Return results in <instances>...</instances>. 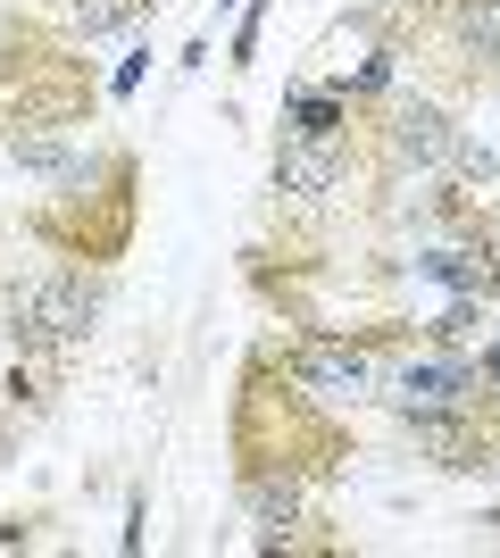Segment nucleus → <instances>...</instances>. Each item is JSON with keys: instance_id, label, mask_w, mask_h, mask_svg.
Here are the masks:
<instances>
[{"instance_id": "1", "label": "nucleus", "mask_w": 500, "mask_h": 558, "mask_svg": "<svg viewBox=\"0 0 500 558\" xmlns=\"http://www.w3.org/2000/svg\"><path fill=\"white\" fill-rule=\"evenodd\" d=\"M467 400V367H401V409L408 417H434V409H459Z\"/></svg>"}, {"instance_id": "2", "label": "nucleus", "mask_w": 500, "mask_h": 558, "mask_svg": "<svg viewBox=\"0 0 500 558\" xmlns=\"http://www.w3.org/2000/svg\"><path fill=\"white\" fill-rule=\"evenodd\" d=\"M301 375H309V384H326V392H358V384H367V359H358V350H309V359H301Z\"/></svg>"}, {"instance_id": "3", "label": "nucleus", "mask_w": 500, "mask_h": 558, "mask_svg": "<svg viewBox=\"0 0 500 558\" xmlns=\"http://www.w3.org/2000/svg\"><path fill=\"white\" fill-rule=\"evenodd\" d=\"M401 142H408V150H417V159H434V150H442V117H434V109L401 117Z\"/></svg>"}, {"instance_id": "4", "label": "nucleus", "mask_w": 500, "mask_h": 558, "mask_svg": "<svg viewBox=\"0 0 500 558\" xmlns=\"http://www.w3.org/2000/svg\"><path fill=\"white\" fill-rule=\"evenodd\" d=\"M342 134V109H333V100H309V109H301V142H333Z\"/></svg>"}]
</instances>
